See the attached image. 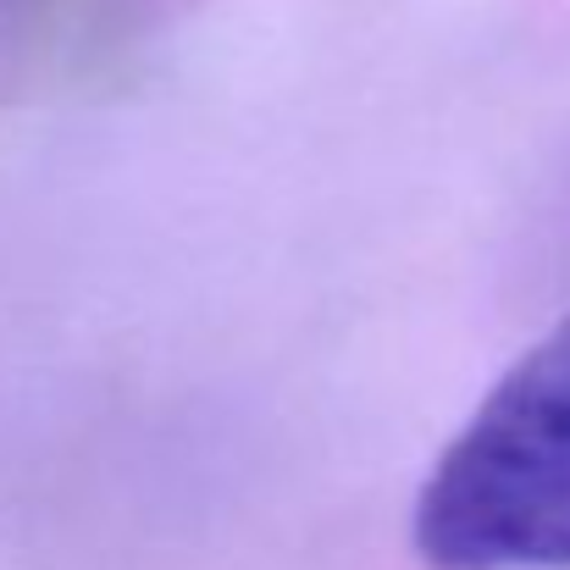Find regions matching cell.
I'll use <instances>...</instances> for the list:
<instances>
[{
    "mask_svg": "<svg viewBox=\"0 0 570 570\" xmlns=\"http://www.w3.org/2000/svg\"><path fill=\"white\" fill-rule=\"evenodd\" d=\"M410 527L432 570H570V316L488 387Z\"/></svg>",
    "mask_w": 570,
    "mask_h": 570,
    "instance_id": "obj_1",
    "label": "cell"
}]
</instances>
